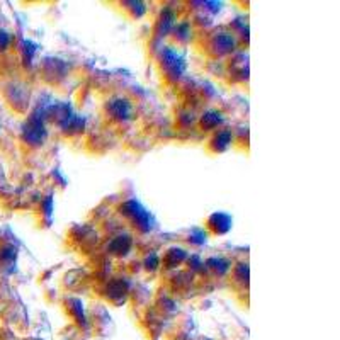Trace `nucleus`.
<instances>
[{
    "label": "nucleus",
    "mask_w": 340,
    "mask_h": 340,
    "mask_svg": "<svg viewBox=\"0 0 340 340\" xmlns=\"http://www.w3.org/2000/svg\"><path fill=\"white\" fill-rule=\"evenodd\" d=\"M219 123H221V114L216 113V111H214V113L206 114L204 118H202V126L209 128V130L211 128H216Z\"/></svg>",
    "instance_id": "nucleus-8"
},
{
    "label": "nucleus",
    "mask_w": 340,
    "mask_h": 340,
    "mask_svg": "<svg viewBox=\"0 0 340 340\" xmlns=\"http://www.w3.org/2000/svg\"><path fill=\"white\" fill-rule=\"evenodd\" d=\"M44 136H46V130H44V124L38 121V119H31V123L26 126V130H24V138H26V142L32 143V145H38L44 140Z\"/></svg>",
    "instance_id": "nucleus-2"
},
{
    "label": "nucleus",
    "mask_w": 340,
    "mask_h": 340,
    "mask_svg": "<svg viewBox=\"0 0 340 340\" xmlns=\"http://www.w3.org/2000/svg\"><path fill=\"white\" fill-rule=\"evenodd\" d=\"M123 213L124 214H128L133 221L136 223L142 230H150L152 228V216H150V213H148L147 209L143 208L142 204H140L138 201H128V202H124V206H123Z\"/></svg>",
    "instance_id": "nucleus-1"
},
{
    "label": "nucleus",
    "mask_w": 340,
    "mask_h": 340,
    "mask_svg": "<svg viewBox=\"0 0 340 340\" xmlns=\"http://www.w3.org/2000/svg\"><path fill=\"white\" fill-rule=\"evenodd\" d=\"M107 109L111 111V114H113V118L116 119H128L131 114V106L130 102L126 101V99H116V101H113L109 104V107Z\"/></svg>",
    "instance_id": "nucleus-5"
},
{
    "label": "nucleus",
    "mask_w": 340,
    "mask_h": 340,
    "mask_svg": "<svg viewBox=\"0 0 340 340\" xmlns=\"http://www.w3.org/2000/svg\"><path fill=\"white\" fill-rule=\"evenodd\" d=\"M162 60H164V68L167 70L170 75L179 77V73L182 72V68H184V63H182V60L177 56V53H173L172 49H165Z\"/></svg>",
    "instance_id": "nucleus-3"
},
{
    "label": "nucleus",
    "mask_w": 340,
    "mask_h": 340,
    "mask_svg": "<svg viewBox=\"0 0 340 340\" xmlns=\"http://www.w3.org/2000/svg\"><path fill=\"white\" fill-rule=\"evenodd\" d=\"M208 225H209L211 230L214 231V233L223 235L231 228V218L228 216V214H225V213H214L213 216L209 218Z\"/></svg>",
    "instance_id": "nucleus-4"
},
{
    "label": "nucleus",
    "mask_w": 340,
    "mask_h": 340,
    "mask_svg": "<svg viewBox=\"0 0 340 340\" xmlns=\"http://www.w3.org/2000/svg\"><path fill=\"white\" fill-rule=\"evenodd\" d=\"M10 44V36L9 32L5 31H0V51H3V49H7Z\"/></svg>",
    "instance_id": "nucleus-9"
},
{
    "label": "nucleus",
    "mask_w": 340,
    "mask_h": 340,
    "mask_svg": "<svg viewBox=\"0 0 340 340\" xmlns=\"http://www.w3.org/2000/svg\"><path fill=\"white\" fill-rule=\"evenodd\" d=\"M230 133L228 131H219L218 135H216V138L213 140V143H214V150L216 152H221V150H225V148L230 145Z\"/></svg>",
    "instance_id": "nucleus-7"
},
{
    "label": "nucleus",
    "mask_w": 340,
    "mask_h": 340,
    "mask_svg": "<svg viewBox=\"0 0 340 340\" xmlns=\"http://www.w3.org/2000/svg\"><path fill=\"white\" fill-rule=\"evenodd\" d=\"M109 247L114 254H126L131 247V240L130 236H118V238H114V242Z\"/></svg>",
    "instance_id": "nucleus-6"
}]
</instances>
